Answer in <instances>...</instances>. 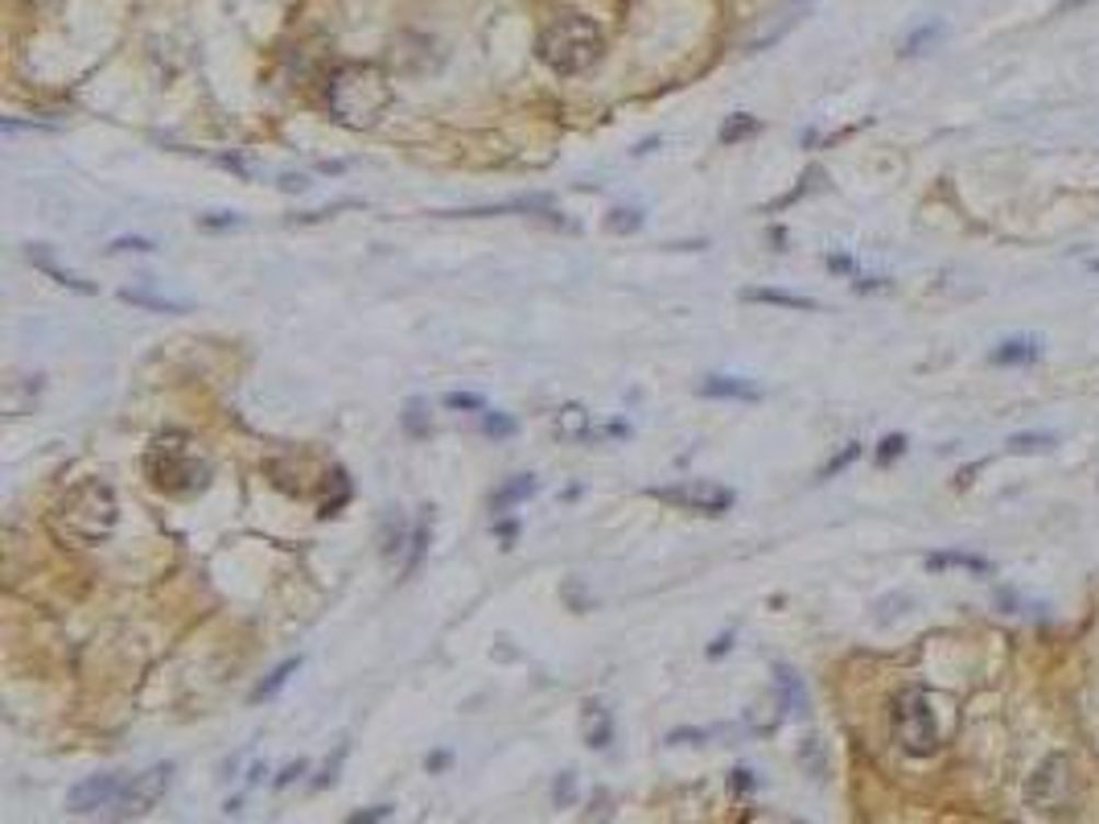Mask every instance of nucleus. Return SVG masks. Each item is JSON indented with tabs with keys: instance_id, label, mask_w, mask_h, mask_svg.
I'll return each mask as SVG.
<instances>
[{
	"instance_id": "5",
	"label": "nucleus",
	"mask_w": 1099,
	"mask_h": 824,
	"mask_svg": "<svg viewBox=\"0 0 1099 824\" xmlns=\"http://www.w3.org/2000/svg\"><path fill=\"white\" fill-rule=\"evenodd\" d=\"M1026 804L1042 821H1071L1079 808V775L1066 755H1050L1026 783Z\"/></svg>"
},
{
	"instance_id": "13",
	"label": "nucleus",
	"mask_w": 1099,
	"mask_h": 824,
	"mask_svg": "<svg viewBox=\"0 0 1099 824\" xmlns=\"http://www.w3.org/2000/svg\"><path fill=\"white\" fill-rule=\"evenodd\" d=\"M540 491V482L531 479V474H515V479H507L499 491L491 495V512H511L515 503H524V499H531Z\"/></svg>"
},
{
	"instance_id": "15",
	"label": "nucleus",
	"mask_w": 1099,
	"mask_h": 824,
	"mask_svg": "<svg viewBox=\"0 0 1099 824\" xmlns=\"http://www.w3.org/2000/svg\"><path fill=\"white\" fill-rule=\"evenodd\" d=\"M609 734H614V721L602 705H585V742H589L593 751H606L609 746Z\"/></svg>"
},
{
	"instance_id": "24",
	"label": "nucleus",
	"mask_w": 1099,
	"mask_h": 824,
	"mask_svg": "<svg viewBox=\"0 0 1099 824\" xmlns=\"http://www.w3.org/2000/svg\"><path fill=\"white\" fill-rule=\"evenodd\" d=\"M606 227L614 236H626V231H639L643 227V210H634V206H618V210H609Z\"/></svg>"
},
{
	"instance_id": "4",
	"label": "nucleus",
	"mask_w": 1099,
	"mask_h": 824,
	"mask_svg": "<svg viewBox=\"0 0 1099 824\" xmlns=\"http://www.w3.org/2000/svg\"><path fill=\"white\" fill-rule=\"evenodd\" d=\"M325 103H330L334 121L346 124V128H371L379 121V112L391 103V87L375 67L351 62V67H339L330 75Z\"/></svg>"
},
{
	"instance_id": "32",
	"label": "nucleus",
	"mask_w": 1099,
	"mask_h": 824,
	"mask_svg": "<svg viewBox=\"0 0 1099 824\" xmlns=\"http://www.w3.org/2000/svg\"><path fill=\"white\" fill-rule=\"evenodd\" d=\"M445 404H449V409L486 412V400H482V396H474V392H449V396H445Z\"/></svg>"
},
{
	"instance_id": "36",
	"label": "nucleus",
	"mask_w": 1099,
	"mask_h": 824,
	"mask_svg": "<svg viewBox=\"0 0 1099 824\" xmlns=\"http://www.w3.org/2000/svg\"><path fill=\"white\" fill-rule=\"evenodd\" d=\"M388 821V804H379V808H367V812H358V816H351L346 824H383Z\"/></svg>"
},
{
	"instance_id": "6",
	"label": "nucleus",
	"mask_w": 1099,
	"mask_h": 824,
	"mask_svg": "<svg viewBox=\"0 0 1099 824\" xmlns=\"http://www.w3.org/2000/svg\"><path fill=\"white\" fill-rule=\"evenodd\" d=\"M894 739L914 758H927L939 751V721H935L927 688L911 685L894 697Z\"/></svg>"
},
{
	"instance_id": "22",
	"label": "nucleus",
	"mask_w": 1099,
	"mask_h": 824,
	"mask_svg": "<svg viewBox=\"0 0 1099 824\" xmlns=\"http://www.w3.org/2000/svg\"><path fill=\"white\" fill-rule=\"evenodd\" d=\"M404 545H412V536H408L404 519H400V515H388V519H383V545H379V552H383V557H391V552H400Z\"/></svg>"
},
{
	"instance_id": "7",
	"label": "nucleus",
	"mask_w": 1099,
	"mask_h": 824,
	"mask_svg": "<svg viewBox=\"0 0 1099 824\" xmlns=\"http://www.w3.org/2000/svg\"><path fill=\"white\" fill-rule=\"evenodd\" d=\"M655 499L672 503V507H684V512H700V515H725L733 507V491L729 487H717V482H684V487H663V491H651Z\"/></svg>"
},
{
	"instance_id": "31",
	"label": "nucleus",
	"mask_w": 1099,
	"mask_h": 824,
	"mask_svg": "<svg viewBox=\"0 0 1099 824\" xmlns=\"http://www.w3.org/2000/svg\"><path fill=\"white\" fill-rule=\"evenodd\" d=\"M902 454H906V437H902V433H890V437L881 442V449H878V462L890 466L894 458H902Z\"/></svg>"
},
{
	"instance_id": "28",
	"label": "nucleus",
	"mask_w": 1099,
	"mask_h": 824,
	"mask_svg": "<svg viewBox=\"0 0 1099 824\" xmlns=\"http://www.w3.org/2000/svg\"><path fill=\"white\" fill-rule=\"evenodd\" d=\"M857 458H861V446H857V442H848V446L840 449V454H836V458H832L824 470H820V479H832V474H840V470H845V466H852Z\"/></svg>"
},
{
	"instance_id": "35",
	"label": "nucleus",
	"mask_w": 1099,
	"mask_h": 824,
	"mask_svg": "<svg viewBox=\"0 0 1099 824\" xmlns=\"http://www.w3.org/2000/svg\"><path fill=\"white\" fill-rule=\"evenodd\" d=\"M552 796H557V804H573V796H576V779H573V771L560 775V779H557V791H552Z\"/></svg>"
},
{
	"instance_id": "3",
	"label": "nucleus",
	"mask_w": 1099,
	"mask_h": 824,
	"mask_svg": "<svg viewBox=\"0 0 1099 824\" xmlns=\"http://www.w3.org/2000/svg\"><path fill=\"white\" fill-rule=\"evenodd\" d=\"M536 54H540L543 67L557 70V75H585L602 62L606 37L585 13H560L540 30Z\"/></svg>"
},
{
	"instance_id": "27",
	"label": "nucleus",
	"mask_w": 1099,
	"mask_h": 824,
	"mask_svg": "<svg viewBox=\"0 0 1099 824\" xmlns=\"http://www.w3.org/2000/svg\"><path fill=\"white\" fill-rule=\"evenodd\" d=\"M758 128H762V124L754 121V116H745V112H742V116H733V121H729L725 128H721V140H725V145H737V140L754 137Z\"/></svg>"
},
{
	"instance_id": "23",
	"label": "nucleus",
	"mask_w": 1099,
	"mask_h": 824,
	"mask_svg": "<svg viewBox=\"0 0 1099 824\" xmlns=\"http://www.w3.org/2000/svg\"><path fill=\"white\" fill-rule=\"evenodd\" d=\"M778 672V693H782V701L795 705V713L808 709V697H803V685H799V676L791 668H775Z\"/></svg>"
},
{
	"instance_id": "10",
	"label": "nucleus",
	"mask_w": 1099,
	"mask_h": 824,
	"mask_svg": "<svg viewBox=\"0 0 1099 824\" xmlns=\"http://www.w3.org/2000/svg\"><path fill=\"white\" fill-rule=\"evenodd\" d=\"M119 791H124V779H119V775H91V779H83L79 788H70L67 804H70V812H95V808L116 804Z\"/></svg>"
},
{
	"instance_id": "9",
	"label": "nucleus",
	"mask_w": 1099,
	"mask_h": 824,
	"mask_svg": "<svg viewBox=\"0 0 1099 824\" xmlns=\"http://www.w3.org/2000/svg\"><path fill=\"white\" fill-rule=\"evenodd\" d=\"M808 13H812V0H787V4H778L775 13H770V18H762L758 30L745 37V50L754 54V50H766V46L782 42V37L791 34V30H795Z\"/></svg>"
},
{
	"instance_id": "19",
	"label": "nucleus",
	"mask_w": 1099,
	"mask_h": 824,
	"mask_svg": "<svg viewBox=\"0 0 1099 824\" xmlns=\"http://www.w3.org/2000/svg\"><path fill=\"white\" fill-rule=\"evenodd\" d=\"M1038 359V343L1033 339H1009L993 351V363L997 367H1017V363H1033Z\"/></svg>"
},
{
	"instance_id": "30",
	"label": "nucleus",
	"mask_w": 1099,
	"mask_h": 824,
	"mask_svg": "<svg viewBox=\"0 0 1099 824\" xmlns=\"http://www.w3.org/2000/svg\"><path fill=\"white\" fill-rule=\"evenodd\" d=\"M939 34H943V25H923V30H914V34L906 37V46H902V54H918L927 42H935Z\"/></svg>"
},
{
	"instance_id": "18",
	"label": "nucleus",
	"mask_w": 1099,
	"mask_h": 824,
	"mask_svg": "<svg viewBox=\"0 0 1099 824\" xmlns=\"http://www.w3.org/2000/svg\"><path fill=\"white\" fill-rule=\"evenodd\" d=\"M745 301H762V306H782V309H820L812 297L803 293H782V289H745Z\"/></svg>"
},
{
	"instance_id": "16",
	"label": "nucleus",
	"mask_w": 1099,
	"mask_h": 824,
	"mask_svg": "<svg viewBox=\"0 0 1099 824\" xmlns=\"http://www.w3.org/2000/svg\"><path fill=\"white\" fill-rule=\"evenodd\" d=\"M119 301H128V306H140V309H152V313H190V301L157 297V293H145V289H124V293H119Z\"/></svg>"
},
{
	"instance_id": "12",
	"label": "nucleus",
	"mask_w": 1099,
	"mask_h": 824,
	"mask_svg": "<svg viewBox=\"0 0 1099 824\" xmlns=\"http://www.w3.org/2000/svg\"><path fill=\"white\" fill-rule=\"evenodd\" d=\"M700 396H709V400H762V388L737 376H705L700 379Z\"/></svg>"
},
{
	"instance_id": "25",
	"label": "nucleus",
	"mask_w": 1099,
	"mask_h": 824,
	"mask_svg": "<svg viewBox=\"0 0 1099 824\" xmlns=\"http://www.w3.org/2000/svg\"><path fill=\"white\" fill-rule=\"evenodd\" d=\"M404 430L412 433V437H428V433H433V421H428V409H424L421 400H408V409H404Z\"/></svg>"
},
{
	"instance_id": "39",
	"label": "nucleus",
	"mask_w": 1099,
	"mask_h": 824,
	"mask_svg": "<svg viewBox=\"0 0 1099 824\" xmlns=\"http://www.w3.org/2000/svg\"><path fill=\"white\" fill-rule=\"evenodd\" d=\"M281 186H285V190H305V186H309V182H305V178H285Z\"/></svg>"
},
{
	"instance_id": "38",
	"label": "nucleus",
	"mask_w": 1099,
	"mask_h": 824,
	"mask_svg": "<svg viewBox=\"0 0 1099 824\" xmlns=\"http://www.w3.org/2000/svg\"><path fill=\"white\" fill-rule=\"evenodd\" d=\"M828 268H836V273H848L852 264H848V256H832V260H828Z\"/></svg>"
},
{
	"instance_id": "21",
	"label": "nucleus",
	"mask_w": 1099,
	"mask_h": 824,
	"mask_svg": "<svg viewBox=\"0 0 1099 824\" xmlns=\"http://www.w3.org/2000/svg\"><path fill=\"white\" fill-rule=\"evenodd\" d=\"M1054 433H1017L1009 437V454H1050L1054 449Z\"/></svg>"
},
{
	"instance_id": "17",
	"label": "nucleus",
	"mask_w": 1099,
	"mask_h": 824,
	"mask_svg": "<svg viewBox=\"0 0 1099 824\" xmlns=\"http://www.w3.org/2000/svg\"><path fill=\"white\" fill-rule=\"evenodd\" d=\"M301 668V655H293V660H285V664H276V668L268 672V680H260V685L252 688V705H260V701H268V697H276L281 688L288 685V676L293 672Z\"/></svg>"
},
{
	"instance_id": "34",
	"label": "nucleus",
	"mask_w": 1099,
	"mask_h": 824,
	"mask_svg": "<svg viewBox=\"0 0 1099 824\" xmlns=\"http://www.w3.org/2000/svg\"><path fill=\"white\" fill-rule=\"evenodd\" d=\"M112 252H157V243L140 240V236H124V240L112 243Z\"/></svg>"
},
{
	"instance_id": "29",
	"label": "nucleus",
	"mask_w": 1099,
	"mask_h": 824,
	"mask_svg": "<svg viewBox=\"0 0 1099 824\" xmlns=\"http://www.w3.org/2000/svg\"><path fill=\"white\" fill-rule=\"evenodd\" d=\"M482 430L491 433V437H511V433H515V421L503 416V412H482Z\"/></svg>"
},
{
	"instance_id": "2",
	"label": "nucleus",
	"mask_w": 1099,
	"mask_h": 824,
	"mask_svg": "<svg viewBox=\"0 0 1099 824\" xmlns=\"http://www.w3.org/2000/svg\"><path fill=\"white\" fill-rule=\"evenodd\" d=\"M54 533L79 545V549H95L103 540H112L119 524V499L112 491V482L103 479H83L75 482L67 495L54 503L50 512Z\"/></svg>"
},
{
	"instance_id": "33",
	"label": "nucleus",
	"mask_w": 1099,
	"mask_h": 824,
	"mask_svg": "<svg viewBox=\"0 0 1099 824\" xmlns=\"http://www.w3.org/2000/svg\"><path fill=\"white\" fill-rule=\"evenodd\" d=\"M243 219L239 215H231V210H215V215H203L198 219V227H206V231H222V227H239Z\"/></svg>"
},
{
	"instance_id": "26",
	"label": "nucleus",
	"mask_w": 1099,
	"mask_h": 824,
	"mask_svg": "<svg viewBox=\"0 0 1099 824\" xmlns=\"http://www.w3.org/2000/svg\"><path fill=\"white\" fill-rule=\"evenodd\" d=\"M428 536H433V515H421V524L412 528V552H408V573L412 569L421 565V557H424V545H428Z\"/></svg>"
},
{
	"instance_id": "20",
	"label": "nucleus",
	"mask_w": 1099,
	"mask_h": 824,
	"mask_svg": "<svg viewBox=\"0 0 1099 824\" xmlns=\"http://www.w3.org/2000/svg\"><path fill=\"white\" fill-rule=\"evenodd\" d=\"M557 430L560 433H564V437H576V442H581V437H589V412H585V409H581V404H569V409H560L557 412Z\"/></svg>"
},
{
	"instance_id": "40",
	"label": "nucleus",
	"mask_w": 1099,
	"mask_h": 824,
	"mask_svg": "<svg viewBox=\"0 0 1099 824\" xmlns=\"http://www.w3.org/2000/svg\"><path fill=\"white\" fill-rule=\"evenodd\" d=\"M1096 268H1099V260H1096Z\"/></svg>"
},
{
	"instance_id": "1",
	"label": "nucleus",
	"mask_w": 1099,
	"mask_h": 824,
	"mask_svg": "<svg viewBox=\"0 0 1099 824\" xmlns=\"http://www.w3.org/2000/svg\"><path fill=\"white\" fill-rule=\"evenodd\" d=\"M145 479L152 482V491L161 495H198L206 491V482L215 479V462L203 449L198 437H190L182 430L157 433L145 449Z\"/></svg>"
},
{
	"instance_id": "11",
	"label": "nucleus",
	"mask_w": 1099,
	"mask_h": 824,
	"mask_svg": "<svg viewBox=\"0 0 1099 824\" xmlns=\"http://www.w3.org/2000/svg\"><path fill=\"white\" fill-rule=\"evenodd\" d=\"M25 260L34 264L37 273L50 276L54 285H62V289H75V293H83V297H91V293H95V285H91V281H83V276H79V273H70V268H62V264H58V260H54L50 252L42 248V243H30V252H25Z\"/></svg>"
},
{
	"instance_id": "8",
	"label": "nucleus",
	"mask_w": 1099,
	"mask_h": 824,
	"mask_svg": "<svg viewBox=\"0 0 1099 824\" xmlns=\"http://www.w3.org/2000/svg\"><path fill=\"white\" fill-rule=\"evenodd\" d=\"M170 779H173V763H157V767H149V771L133 775V783H124V791H119L116 808L124 812V816H140V812H149V808L165 796Z\"/></svg>"
},
{
	"instance_id": "37",
	"label": "nucleus",
	"mask_w": 1099,
	"mask_h": 824,
	"mask_svg": "<svg viewBox=\"0 0 1099 824\" xmlns=\"http://www.w3.org/2000/svg\"><path fill=\"white\" fill-rule=\"evenodd\" d=\"M729 648H733V636H721V639H717V643H712V648H709V655H721V652H729Z\"/></svg>"
},
{
	"instance_id": "14",
	"label": "nucleus",
	"mask_w": 1099,
	"mask_h": 824,
	"mask_svg": "<svg viewBox=\"0 0 1099 824\" xmlns=\"http://www.w3.org/2000/svg\"><path fill=\"white\" fill-rule=\"evenodd\" d=\"M927 569L930 573H939V569H968V573H993V565L976 557V552H930L927 557Z\"/></svg>"
}]
</instances>
